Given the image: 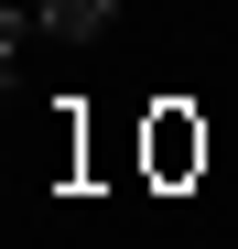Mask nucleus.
Segmentation results:
<instances>
[{
  "label": "nucleus",
  "instance_id": "obj_2",
  "mask_svg": "<svg viewBox=\"0 0 238 249\" xmlns=\"http://www.w3.org/2000/svg\"><path fill=\"white\" fill-rule=\"evenodd\" d=\"M33 22H44L54 44H98V33L119 22V0H44V11H33Z\"/></svg>",
  "mask_w": 238,
  "mask_h": 249
},
{
  "label": "nucleus",
  "instance_id": "obj_1",
  "mask_svg": "<svg viewBox=\"0 0 238 249\" xmlns=\"http://www.w3.org/2000/svg\"><path fill=\"white\" fill-rule=\"evenodd\" d=\"M141 162H152V184H184L195 162H206V130H195V108H152V141H141Z\"/></svg>",
  "mask_w": 238,
  "mask_h": 249
}]
</instances>
